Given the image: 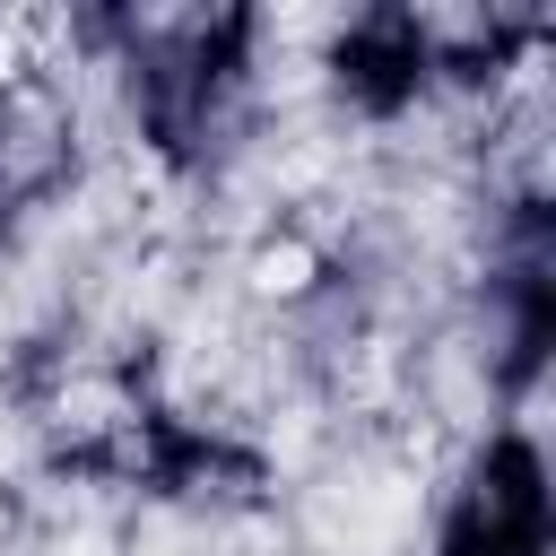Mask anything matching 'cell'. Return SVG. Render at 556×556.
I'll return each instance as SVG.
<instances>
[{
	"label": "cell",
	"instance_id": "6da1fadb",
	"mask_svg": "<svg viewBox=\"0 0 556 556\" xmlns=\"http://www.w3.org/2000/svg\"><path fill=\"white\" fill-rule=\"evenodd\" d=\"M321 243L313 235H295V226H278V235H261L252 243V261H243V295L252 304H304L313 287H321Z\"/></svg>",
	"mask_w": 556,
	"mask_h": 556
}]
</instances>
